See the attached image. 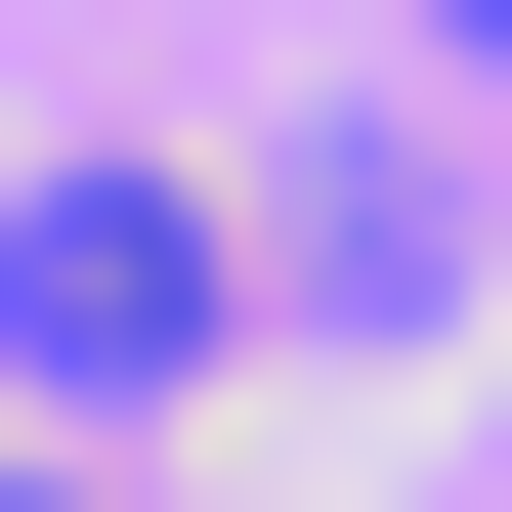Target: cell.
<instances>
[{"instance_id": "1", "label": "cell", "mask_w": 512, "mask_h": 512, "mask_svg": "<svg viewBox=\"0 0 512 512\" xmlns=\"http://www.w3.org/2000/svg\"><path fill=\"white\" fill-rule=\"evenodd\" d=\"M0 342L43 384H214V214H171V171H43V214H0Z\"/></svg>"}, {"instance_id": "2", "label": "cell", "mask_w": 512, "mask_h": 512, "mask_svg": "<svg viewBox=\"0 0 512 512\" xmlns=\"http://www.w3.org/2000/svg\"><path fill=\"white\" fill-rule=\"evenodd\" d=\"M0 512H43V470H0Z\"/></svg>"}]
</instances>
